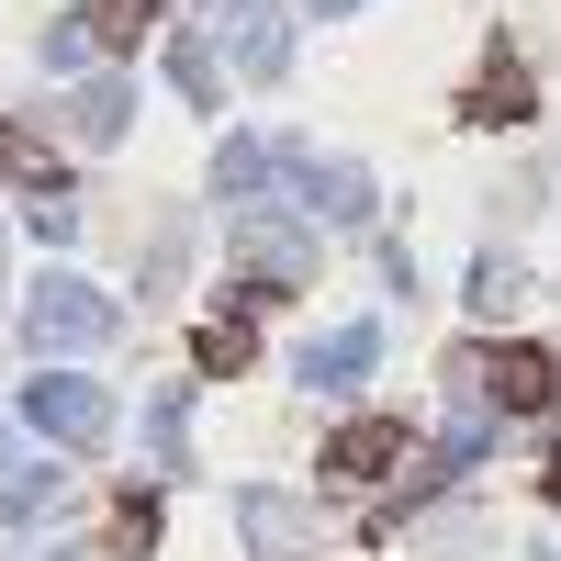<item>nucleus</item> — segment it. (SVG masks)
Returning <instances> with one entry per match:
<instances>
[{
	"label": "nucleus",
	"instance_id": "nucleus-13",
	"mask_svg": "<svg viewBox=\"0 0 561 561\" xmlns=\"http://www.w3.org/2000/svg\"><path fill=\"white\" fill-rule=\"evenodd\" d=\"M472 304H483V314H517V304H528V270H517V259H483V270H472Z\"/></svg>",
	"mask_w": 561,
	"mask_h": 561
},
{
	"label": "nucleus",
	"instance_id": "nucleus-15",
	"mask_svg": "<svg viewBox=\"0 0 561 561\" xmlns=\"http://www.w3.org/2000/svg\"><path fill=\"white\" fill-rule=\"evenodd\" d=\"M23 158H34V147H23V135H12V124H0V169H23Z\"/></svg>",
	"mask_w": 561,
	"mask_h": 561
},
{
	"label": "nucleus",
	"instance_id": "nucleus-16",
	"mask_svg": "<svg viewBox=\"0 0 561 561\" xmlns=\"http://www.w3.org/2000/svg\"><path fill=\"white\" fill-rule=\"evenodd\" d=\"M550 505H561V460H550Z\"/></svg>",
	"mask_w": 561,
	"mask_h": 561
},
{
	"label": "nucleus",
	"instance_id": "nucleus-4",
	"mask_svg": "<svg viewBox=\"0 0 561 561\" xmlns=\"http://www.w3.org/2000/svg\"><path fill=\"white\" fill-rule=\"evenodd\" d=\"M393 460H404V427H393V415H348V427L325 438V472H337V483H382Z\"/></svg>",
	"mask_w": 561,
	"mask_h": 561
},
{
	"label": "nucleus",
	"instance_id": "nucleus-14",
	"mask_svg": "<svg viewBox=\"0 0 561 561\" xmlns=\"http://www.w3.org/2000/svg\"><path fill=\"white\" fill-rule=\"evenodd\" d=\"M203 370H248V325H203Z\"/></svg>",
	"mask_w": 561,
	"mask_h": 561
},
{
	"label": "nucleus",
	"instance_id": "nucleus-9",
	"mask_svg": "<svg viewBox=\"0 0 561 561\" xmlns=\"http://www.w3.org/2000/svg\"><path fill=\"white\" fill-rule=\"evenodd\" d=\"M237 68H248V79L280 68V12H270V0H237Z\"/></svg>",
	"mask_w": 561,
	"mask_h": 561
},
{
	"label": "nucleus",
	"instance_id": "nucleus-6",
	"mask_svg": "<svg viewBox=\"0 0 561 561\" xmlns=\"http://www.w3.org/2000/svg\"><path fill=\"white\" fill-rule=\"evenodd\" d=\"M382 359V337H370V325H325V337L304 348V382H325V393H348L359 370Z\"/></svg>",
	"mask_w": 561,
	"mask_h": 561
},
{
	"label": "nucleus",
	"instance_id": "nucleus-5",
	"mask_svg": "<svg viewBox=\"0 0 561 561\" xmlns=\"http://www.w3.org/2000/svg\"><path fill=\"white\" fill-rule=\"evenodd\" d=\"M483 382H494V404H505V415H539V404L561 393V370H550V348H494Z\"/></svg>",
	"mask_w": 561,
	"mask_h": 561
},
{
	"label": "nucleus",
	"instance_id": "nucleus-12",
	"mask_svg": "<svg viewBox=\"0 0 561 561\" xmlns=\"http://www.w3.org/2000/svg\"><path fill=\"white\" fill-rule=\"evenodd\" d=\"M169 79L192 90V102H214V90H225V68H214V45H203V34H180V45H169Z\"/></svg>",
	"mask_w": 561,
	"mask_h": 561
},
{
	"label": "nucleus",
	"instance_id": "nucleus-10",
	"mask_svg": "<svg viewBox=\"0 0 561 561\" xmlns=\"http://www.w3.org/2000/svg\"><path fill=\"white\" fill-rule=\"evenodd\" d=\"M68 135H79V147H113V135H124V90H113V79H90L79 102H68Z\"/></svg>",
	"mask_w": 561,
	"mask_h": 561
},
{
	"label": "nucleus",
	"instance_id": "nucleus-2",
	"mask_svg": "<svg viewBox=\"0 0 561 561\" xmlns=\"http://www.w3.org/2000/svg\"><path fill=\"white\" fill-rule=\"evenodd\" d=\"M237 517H248V550L259 561H314L325 550V528H314V505H293V494H237Z\"/></svg>",
	"mask_w": 561,
	"mask_h": 561
},
{
	"label": "nucleus",
	"instance_id": "nucleus-11",
	"mask_svg": "<svg viewBox=\"0 0 561 561\" xmlns=\"http://www.w3.org/2000/svg\"><path fill=\"white\" fill-rule=\"evenodd\" d=\"M304 192H325V214H337V225H359V214H370V180H359L348 158H325V169L304 158Z\"/></svg>",
	"mask_w": 561,
	"mask_h": 561
},
{
	"label": "nucleus",
	"instance_id": "nucleus-8",
	"mask_svg": "<svg viewBox=\"0 0 561 561\" xmlns=\"http://www.w3.org/2000/svg\"><path fill=\"white\" fill-rule=\"evenodd\" d=\"M147 23H158V0H90V12H79V34L113 45V57H124V45H147Z\"/></svg>",
	"mask_w": 561,
	"mask_h": 561
},
{
	"label": "nucleus",
	"instance_id": "nucleus-17",
	"mask_svg": "<svg viewBox=\"0 0 561 561\" xmlns=\"http://www.w3.org/2000/svg\"><path fill=\"white\" fill-rule=\"evenodd\" d=\"M314 12H348V0H314Z\"/></svg>",
	"mask_w": 561,
	"mask_h": 561
},
{
	"label": "nucleus",
	"instance_id": "nucleus-3",
	"mask_svg": "<svg viewBox=\"0 0 561 561\" xmlns=\"http://www.w3.org/2000/svg\"><path fill=\"white\" fill-rule=\"evenodd\" d=\"M102 325H113V304L90 293V280H45L34 293V348H90Z\"/></svg>",
	"mask_w": 561,
	"mask_h": 561
},
{
	"label": "nucleus",
	"instance_id": "nucleus-1",
	"mask_svg": "<svg viewBox=\"0 0 561 561\" xmlns=\"http://www.w3.org/2000/svg\"><path fill=\"white\" fill-rule=\"evenodd\" d=\"M23 415H34L45 438H68V449H102L113 438V393L102 382H68V370H45V382L23 393Z\"/></svg>",
	"mask_w": 561,
	"mask_h": 561
},
{
	"label": "nucleus",
	"instance_id": "nucleus-7",
	"mask_svg": "<svg viewBox=\"0 0 561 561\" xmlns=\"http://www.w3.org/2000/svg\"><path fill=\"white\" fill-rule=\"evenodd\" d=\"M472 124H528V68H517V57H494V68L472 79Z\"/></svg>",
	"mask_w": 561,
	"mask_h": 561
}]
</instances>
